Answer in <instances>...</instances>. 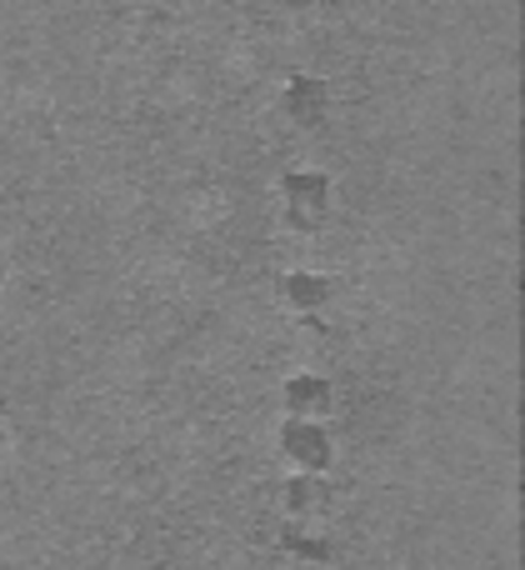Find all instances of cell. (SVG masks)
<instances>
[{"label":"cell","instance_id":"cell-8","mask_svg":"<svg viewBox=\"0 0 525 570\" xmlns=\"http://www.w3.org/2000/svg\"><path fill=\"white\" fill-rule=\"evenodd\" d=\"M290 6H310V0H290Z\"/></svg>","mask_w":525,"mask_h":570},{"label":"cell","instance_id":"cell-5","mask_svg":"<svg viewBox=\"0 0 525 570\" xmlns=\"http://www.w3.org/2000/svg\"><path fill=\"white\" fill-rule=\"evenodd\" d=\"M286 110L296 120H320V110H326V86H320V80H296V86L286 90Z\"/></svg>","mask_w":525,"mask_h":570},{"label":"cell","instance_id":"cell-3","mask_svg":"<svg viewBox=\"0 0 525 570\" xmlns=\"http://www.w3.org/2000/svg\"><path fill=\"white\" fill-rule=\"evenodd\" d=\"M326 405H330V385L320 381V375H296V381L286 385V411L300 415V421H316Z\"/></svg>","mask_w":525,"mask_h":570},{"label":"cell","instance_id":"cell-7","mask_svg":"<svg viewBox=\"0 0 525 570\" xmlns=\"http://www.w3.org/2000/svg\"><path fill=\"white\" fill-rule=\"evenodd\" d=\"M286 551L296 556V561H326L330 541H326V535H286Z\"/></svg>","mask_w":525,"mask_h":570},{"label":"cell","instance_id":"cell-4","mask_svg":"<svg viewBox=\"0 0 525 570\" xmlns=\"http://www.w3.org/2000/svg\"><path fill=\"white\" fill-rule=\"evenodd\" d=\"M326 501H330V485L320 481V471L296 475V481L286 485V505H290V511H300V515H306V511H320Z\"/></svg>","mask_w":525,"mask_h":570},{"label":"cell","instance_id":"cell-2","mask_svg":"<svg viewBox=\"0 0 525 570\" xmlns=\"http://www.w3.org/2000/svg\"><path fill=\"white\" fill-rule=\"evenodd\" d=\"M286 210L300 230H310L326 210V176H290L286 180Z\"/></svg>","mask_w":525,"mask_h":570},{"label":"cell","instance_id":"cell-1","mask_svg":"<svg viewBox=\"0 0 525 570\" xmlns=\"http://www.w3.org/2000/svg\"><path fill=\"white\" fill-rule=\"evenodd\" d=\"M280 451H286L300 471H326L330 465V435L320 431L316 421H300L296 415V421L286 425V435H280Z\"/></svg>","mask_w":525,"mask_h":570},{"label":"cell","instance_id":"cell-6","mask_svg":"<svg viewBox=\"0 0 525 570\" xmlns=\"http://www.w3.org/2000/svg\"><path fill=\"white\" fill-rule=\"evenodd\" d=\"M280 295H286L296 311H310V305H320L330 295V285L320 276H286V281H280Z\"/></svg>","mask_w":525,"mask_h":570}]
</instances>
